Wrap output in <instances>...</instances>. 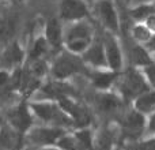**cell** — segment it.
Segmentation results:
<instances>
[{
    "label": "cell",
    "instance_id": "5b68a950",
    "mask_svg": "<svg viewBox=\"0 0 155 150\" xmlns=\"http://www.w3.org/2000/svg\"><path fill=\"white\" fill-rule=\"evenodd\" d=\"M27 134V141L31 143L33 146L37 148H48L52 145H57L60 138L64 135V130L59 128V127H34L30 128Z\"/></svg>",
    "mask_w": 155,
    "mask_h": 150
},
{
    "label": "cell",
    "instance_id": "d590c367",
    "mask_svg": "<svg viewBox=\"0 0 155 150\" xmlns=\"http://www.w3.org/2000/svg\"><path fill=\"white\" fill-rule=\"evenodd\" d=\"M148 46H150L153 51H155V38H151V40L148 41Z\"/></svg>",
    "mask_w": 155,
    "mask_h": 150
},
{
    "label": "cell",
    "instance_id": "4dcf8cb0",
    "mask_svg": "<svg viewBox=\"0 0 155 150\" xmlns=\"http://www.w3.org/2000/svg\"><path fill=\"white\" fill-rule=\"evenodd\" d=\"M142 150H155V139H150L146 141L142 146H140Z\"/></svg>",
    "mask_w": 155,
    "mask_h": 150
},
{
    "label": "cell",
    "instance_id": "44dd1931",
    "mask_svg": "<svg viewBox=\"0 0 155 150\" xmlns=\"http://www.w3.org/2000/svg\"><path fill=\"white\" fill-rule=\"evenodd\" d=\"M129 57L132 63L137 66H151V59L148 56L147 51L139 45H132L129 49Z\"/></svg>",
    "mask_w": 155,
    "mask_h": 150
},
{
    "label": "cell",
    "instance_id": "484cf974",
    "mask_svg": "<svg viewBox=\"0 0 155 150\" xmlns=\"http://www.w3.org/2000/svg\"><path fill=\"white\" fill-rule=\"evenodd\" d=\"M132 37L136 41H150L151 30L144 23H137L132 27Z\"/></svg>",
    "mask_w": 155,
    "mask_h": 150
},
{
    "label": "cell",
    "instance_id": "d4e9b609",
    "mask_svg": "<svg viewBox=\"0 0 155 150\" xmlns=\"http://www.w3.org/2000/svg\"><path fill=\"white\" fill-rule=\"evenodd\" d=\"M57 146H59L61 150H84L80 145L79 139L76 138L75 134L72 135H63L60 138V141L57 142Z\"/></svg>",
    "mask_w": 155,
    "mask_h": 150
},
{
    "label": "cell",
    "instance_id": "3957f363",
    "mask_svg": "<svg viewBox=\"0 0 155 150\" xmlns=\"http://www.w3.org/2000/svg\"><path fill=\"white\" fill-rule=\"evenodd\" d=\"M83 70H84V66L79 60L78 55H74L71 52L60 53L54 59V63L52 66V73L57 80H64Z\"/></svg>",
    "mask_w": 155,
    "mask_h": 150
},
{
    "label": "cell",
    "instance_id": "52a82bcc",
    "mask_svg": "<svg viewBox=\"0 0 155 150\" xmlns=\"http://www.w3.org/2000/svg\"><path fill=\"white\" fill-rule=\"evenodd\" d=\"M147 90L148 86L144 82V78L135 70L127 71L120 80V91L123 93V96L128 97V98L140 97Z\"/></svg>",
    "mask_w": 155,
    "mask_h": 150
},
{
    "label": "cell",
    "instance_id": "9a60e30c",
    "mask_svg": "<svg viewBox=\"0 0 155 150\" xmlns=\"http://www.w3.org/2000/svg\"><path fill=\"white\" fill-rule=\"evenodd\" d=\"M144 128V118L139 111L129 112L123 120V130L128 137H137Z\"/></svg>",
    "mask_w": 155,
    "mask_h": 150
},
{
    "label": "cell",
    "instance_id": "4316f807",
    "mask_svg": "<svg viewBox=\"0 0 155 150\" xmlns=\"http://www.w3.org/2000/svg\"><path fill=\"white\" fill-rule=\"evenodd\" d=\"M29 71L34 75L35 78L38 79H42L45 77V74L48 73V66H46L45 60H34V62H30L29 63Z\"/></svg>",
    "mask_w": 155,
    "mask_h": 150
},
{
    "label": "cell",
    "instance_id": "9c48e42d",
    "mask_svg": "<svg viewBox=\"0 0 155 150\" xmlns=\"http://www.w3.org/2000/svg\"><path fill=\"white\" fill-rule=\"evenodd\" d=\"M59 105L63 108V111L70 116V119L72 120V124H75L78 127H82V128H86V127L90 124L91 116H90L88 109L84 105L74 101L70 97L61 98L59 101Z\"/></svg>",
    "mask_w": 155,
    "mask_h": 150
},
{
    "label": "cell",
    "instance_id": "7c38bea8",
    "mask_svg": "<svg viewBox=\"0 0 155 150\" xmlns=\"http://www.w3.org/2000/svg\"><path fill=\"white\" fill-rule=\"evenodd\" d=\"M45 36L46 41L51 45V49H59L64 43V30L61 22L57 18H49L45 23Z\"/></svg>",
    "mask_w": 155,
    "mask_h": 150
},
{
    "label": "cell",
    "instance_id": "2e32d148",
    "mask_svg": "<svg viewBox=\"0 0 155 150\" xmlns=\"http://www.w3.org/2000/svg\"><path fill=\"white\" fill-rule=\"evenodd\" d=\"M21 135L18 131L8 126L0 128V150H18L21 148Z\"/></svg>",
    "mask_w": 155,
    "mask_h": 150
},
{
    "label": "cell",
    "instance_id": "30bf717a",
    "mask_svg": "<svg viewBox=\"0 0 155 150\" xmlns=\"http://www.w3.org/2000/svg\"><path fill=\"white\" fill-rule=\"evenodd\" d=\"M83 60L87 64L93 66L94 68H104L107 66L106 52H105V44L101 38H94L91 45L87 48V51L83 53Z\"/></svg>",
    "mask_w": 155,
    "mask_h": 150
},
{
    "label": "cell",
    "instance_id": "ac0fdd59",
    "mask_svg": "<svg viewBox=\"0 0 155 150\" xmlns=\"http://www.w3.org/2000/svg\"><path fill=\"white\" fill-rule=\"evenodd\" d=\"M41 91L48 98H56L60 101L61 98L70 97V94L72 93V89L64 82H51V83H46L41 89Z\"/></svg>",
    "mask_w": 155,
    "mask_h": 150
},
{
    "label": "cell",
    "instance_id": "603a6c76",
    "mask_svg": "<svg viewBox=\"0 0 155 150\" xmlns=\"http://www.w3.org/2000/svg\"><path fill=\"white\" fill-rule=\"evenodd\" d=\"M155 108V93H144L136 100V109L140 113L150 112Z\"/></svg>",
    "mask_w": 155,
    "mask_h": 150
},
{
    "label": "cell",
    "instance_id": "4fadbf2b",
    "mask_svg": "<svg viewBox=\"0 0 155 150\" xmlns=\"http://www.w3.org/2000/svg\"><path fill=\"white\" fill-rule=\"evenodd\" d=\"M18 30V16L14 12H4L0 15V44L12 43L14 36Z\"/></svg>",
    "mask_w": 155,
    "mask_h": 150
},
{
    "label": "cell",
    "instance_id": "d6a6232c",
    "mask_svg": "<svg viewBox=\"0 0 155 150\" xmlns=\"http://www.w3.org/2000/svg\"><path fill=\"white\" fill-rule=\"evenodd\" d=\"M150 130L155 132V113L153 115V118H151V120H150Z\"/></svg>",
    "mask_w": 155,
    "mask_h": 150
},
{
    "label": "cell",
    "instance_id": "ffe728a7",
    "mask_svg": "<svg viewBox=\"0 0 155 150\" xmlns=\"http://www.w3.org/2000/svg\"><path fill=\"white\" fill-rule=\"evenodd\" d=\"M117 73L112 71V73H106V71H97V73L91 74V82L99 90H106L114 83Z\"/></svg>",
    "mask_w": 155,
    "mask_h": 150
},
{
    "label": "cell",
    "instance_id": "1f68e13d",
    "mask_svg": "<svg viewBox=\"0 0 155 150\" xmlns=\"http://www.w3.org/2000/svg\"><path fill=\"white\" fill-rule=\"evenodd\" d=\"M8 11V2L7 0H0V15Z\"/></svg>",
    "mask_w": 155,
    "mask_h": 150
},
{
    "label": "cell",
    "instance_id": "7402d4cb",
    "mask_svg": "<svg viewBox=\"0 0 155 150\" xmlns=\"http://www.w3.org/2000/svg\"><path fill=\"white\" fill-rule=\"evenodd\" d=\"M113 146V138L109 131H99L94 137L93 148L91 150H112Z\"/></svg>",
    "mask_w": 155,
    "mask_h": 150
},
{
    "label": "cell",
    "instance_id": "e0dca14e",
    "mask_svg": "<svg viewBox=\"0 0 155 150\" xmlns=\"http://www.w3.org/2000/svg\"><path fill=\"white\" fill-rule=\"evenodd\" d=\"M95 105L104 115H114L120 109V100L112 93H102L97 97Z\"/></svg>",
    "mask_w": 155,
    "mask_h": 150
},
{
    "label": "cell",
    "instance_id": "83f0119b",
    "mask_svg": "<svg viewBox=\"0 0 155 150\" xmlns=\"http://www.w3.org/2000/svg\"><path fill=\"white\" fill-rule=\"evenodd\" d=\"M11 89V74L7 70H0V90Z\"/></svg>",
    "mask_w": 155,
    "mask_h": 150
},
{
    "label": "cell",
    "instance_id": "8992f818",
    "mask_svg": "<svg viewBox=\"0 0 155 150\" xmlns=\"http://www.w3.org/2000/svg\"><path fill=\"white\" fill-rule=\"evenodd\" d=\"M94 4H95V16L99 23L104 26V29L110 34L117 33L120 27V19L112 0H97Z\"/></svg>",
    "mask_w": 155,
    "mask_h": 150
},
{
    "label": "cell",
    "instance_id": "74e56055",
    "mask_svg": "<svg viewBox=\"0 0 155 150\" xmlns=\"http://www.w3.org/2000/svg\"><path fill=\"white\" fill-rule=\"evenodd\" d=\"M0 128H2V123H0Z\"/></svg>",
    "mask_w": 155,
    "mask_h": 150
},
{
    "label": "cell",
    "instance_id": "e575fe53",
    "mask_svg": "<svg viewBox=\"0 0 155 150\" xmlns=\"http://www.w3.org/2000/svg\"><path fill=\"white\" fill-rule=\"evenodd\" d=\"M31 150H61V149H57V148H52V146H48V148H35V149H31Z\"/></svg>",
    "mask_w": 155,
    "mask_h": 150
},
{
    "label": "cell",
    "instance_id": "f546056e",
    "mask_svg": "<svg viewBox=\"0 0 155 150\" xmlns=\"http://www.w3.org/2000/svg\"><path fill=\"white\" fill-rule=\"evenodd\" d=\"M146 74L148 77V80H150L153 85H155V66H148L146 68Z\"/></svg>",
    "mask_w": 155,
    "mask_h": 150
},
{
    "label": "cell",
    "instance_id": "d6986e66",
    "mask_svg": "<svg viewBox=\"0 0 155 150\" xmlns=\"http://www.w3.org/2000/svg\"><path fill=\"white\" fill-rule=\"evenodd\" d=\"M51 49V45L46 41L45 36H40L34 40L31 48H30V53H29V59L30 62L34 60H42L45 57V55L48 53V51Z\"/></svg>",
    "mask_w": 155,
    "mask_h": 150
},
{
    "label": "cell",
    "instance_id": "5bb4252c",
    "mask_svg": "<svg viewBox=\"0 0 155 150\" xmlns=\"http://www.w3.org/2000/svg\"><path fill=\"white\" fill-rule=\"evenodd\" d=\"M23 51H22L21 45L15 41L7 44L5 49L3 51L2 57H0V62L4 67H10V68H18L21 62L23 60Z\"/></svg>",
    "mask_w": 155,
    "mask_h": 150
},
{
    "label": "cell",
    "instance_id": "277c9868",
    "mask_svg": "<svg viewBox=\"0 0 155 150\" xmlns=\"http://www.w3.org/2000/svg\"><path fill=\"white\" fill-rule=\"evenodd\" d=\"M59 18L63 22H79L90 18L88 3L86 0H60Z\"/></svg>",
    "mask_w": 155,
    "mask_h": 150
},
{
    "label": "cell",
    "instance_id": "cb8c5ba5",
    "mask_svg": "<svg viewBox=\"0 0 155 150\" xmlns=\"http://www.w3.org/2000/svg\"><path fill=\"white\" fill-rule=\"evenodd\" d=\"M155 11V7L154 5H150V4H137L135 5L134 8L131 10V16L137 22H144L148 16L151 15Z\"/></svg>",
    "mask_w": 155,
    "mask_h": 150
},
{
    "label": "cell",
    "instance_id": "836d02e7",
    "mask_svg": "<svg viewBox=\"0 0 155 150\" xmlns=\"http://www.w3.org/2000/svg\"><path fill=\"white\" fill-rule=\"evenodd\" d=\"M132 3H135V4H147V3H150V2H153V0H131Z\"/></svg>",
    "mask_w": 155,
    "mask_h": 150
},
{
    "label": "cell",
    "instance_id": "7a4b0ae2",
    "mask_svg": "<svg viewBox=\"0 0 155 150\" xmlns=\"http://www.w3.org/2000/svg\"><path fill=\"white\" fill-rule=\"evenodd\" d=\"M30 109L35 116H38L44 123L51 127L64 128L72 124V120L63 111V108L53 102H33L30 105Z\"/></svg>",
    "mask_w": 155,
    "mask_h": 150
},
{
    "label": "cell",
    "instance_id": "6da1fadb",
    "mask_svg": "<svg viewBox=\"0 0 155 150\" xmlns=\"http://www.w3.org/2000/svg\"><path fill=\"white\" fill-rule=\"evenodd\" d=\"M94 41L93 26L87 19L79 22H72L64 32V44L68 52L74 55L84 53Z\"/></svg>",
    "mask_w": 155,
    "mask_h": 150
},
{
    "label": "cell",
    "instance_id": "f1b7e54d",
    "mask_svg": "<svg viewBox=\"0 0 155 150\" xmlns=\"http://www.w3.org/2000/svg\"><path fill=\"white\" fill-rule=\"evenodd\" d=\"M144 25L151 30V32H155V11L144 21Z\"/></svg>",
    "mask_w": 155,
    "mask_h": 150
},
{
    "label": "cell",
    "instance_id": "8d00e7d4",
    "mask_svg": "<svg viewBox=\"0 0 155 150\" xmlns=\"http://www.w3.org/2000/svg\"><path fill=\"white\" fill-rule=\"evenodd\" d=\"M86 2H87V3H88V4H91V3H95V2H97V0H86Z\"/></svg>",
    "mask_w": 155,
    "mask_h": 150
},
{
    "label": "cell",
    "instance_id": "8fae6325",
    "mask_svg": "<svg viewBox=\"0 0 155 150\" xmlns=\"http://www.w3.org/2000/svg\"><path fill=\"white\" fill-rule=\"evenodd\" d=\"M104 44H105V52H106L107 66L110 67L112 71L117 73V71H120L121 66H123V55H121L120 46H118L117 41L114 40V37L110 33H106Z\"/></svg>",
    "mask_w": 155,
    "mask_h": 150
},
{
    "label": "cell",
    "instance_id": "ba28073f",
    "mask_svg": "<svg viewBox=\"0 0 155 150\" xmlns=\"http://www.w3.org/2000/svg\"><path fill=\"white\" fill-rule=\"evenodd\" d=\"M7 120L15 131L25 134L31 128V109L26 104H18L8 109Z\"/></svg>",
    "mask_w": 155,
    "mask_h": 150
}]
</instances>
